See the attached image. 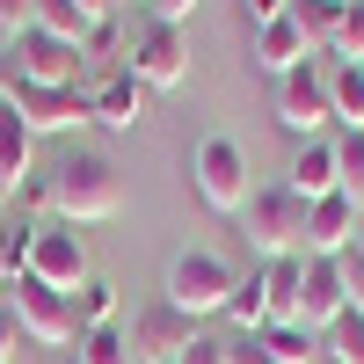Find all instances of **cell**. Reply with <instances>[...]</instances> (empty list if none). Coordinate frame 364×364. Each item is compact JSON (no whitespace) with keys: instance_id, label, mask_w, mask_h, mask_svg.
I'll list each match as a JSON object with an SVG mask.
<instances>
[{"instance_id":"obj_1","label":"cell","mask_w":364,"mask_h":364,"mask_svg":"<svg viewBox=\"0 0 364 364\" xmlns=\"http://www.w3.org/2000/svg\"><path fill=\"white\" fill-rule=\"evenodd\" d=\"M51 219L66 226H102V219H124V168L95 146H80L51 168Z\"/></svg>"},{"instance_id":"obj_12","label":"cell","mask_w":364,"mask_h":364,"mask_svg":"<svg viewBox=\"0 0 364 364\" xmlns=\"http://www.w3.org/2000/svg\"><path fill=\"white\" fill-rule=\"evenodd\" d=\"M15 66H22V80H37V87H80L87 58H80V44L29 29V37H15Z\"/></svg>"},{"instance_id":"obj_25","label":"cell","mask_w":364,"mask_h":364,"mask_svg":"<svg viewBox=\"0 0 364 364\" xmlns=\"http://www.w3.org/2000/svg\"><path fill=\"white\" fill-rule=\"evenodd\" d=\"M73 357H80V364H132V343H124V321H117V328H87V336L73 343Z\"/></svg>"},{"instance_id":"obj_23","label":"cell","mask_w":364,"mask_h":364,"mask_svg":"<svg viewBox=\"0 0 364 364\" xmlns=\"http://www.w3.org/2000/svg\"><path fill=\"white\" fill-rule=\"evenodd\" d=\"M73 314H80V336H87V328H117L124 299H117V284H109V277H87V284L73 291Z\"/></svg>"},{"instance_id":"obj_7","label":"cell","mask_w":364,"mask_h":364,"mask_svg":"<svg viewBox=\"0 0 364 364\" xmlns=\"http://www.w3.org/2000/svg\"><path fill=\"white\" fill-rule=\"evenodd\" d=\"M8 306H15L22 336L37 343V350H73V343H80V314H73L66 291H51V284H37V277H15V284H8Z\"/></svg>"},{"instance_id":"obj_2","label":"cell","mask_w":364,"mask_h":364,"mask_svg":"<svg viewBox=\"0 0 364 364\" xmlns=\"http://www.w3.org/2000/svg\"><path fill=\"white\" fill-rule=\"evenodd\" d=\"M240 240H248V255L277 262V255H299L306 248V197L284 190V182H262V190H248V204L233 211Z\"/></svg>"},{"instance_id":"obj_30","label":"cell","mask_w":364,"mask_h":364,"mask_svg":"<svg viewBox=\"0 0 364 364\" xmlns=\"http://www.w3.org/2000/svg\"><path fill=\"white\" fill-rule=\"evenodd\" d=\"M80 58H117V66H124V15H109V22H95V29H87Z\"/></svg>"},{"instance_id":"obj_17","label":"cell","mask_w":364,"mask_h":364,"mask_svg":"<svg viewBox=\"0 0 364 364\" xmlns=\"http://www.w3.org/2000/svg\"><path fill=\"white\" fill-rule=\"evenodd\" d=\"M29 161H37V132L15 117V102H0V190H22L29 182Z\"/></svg>"},{"instance_id":"obj_26","label":"cell","mask_w":364,"mask_h":364,"mask_svg":"<svg viewBox=\"0 0 364 364\" xmlns=\"http://www.w3.org/2000/svg\"><path fill=\"white\" fill-rule=\"evenodd\" d=\"M328 58H336V66H364V0H343V22H336Z\"/></svg>"},{"instance_id":"obj_40","label":"cell","mask_w":364,"mask_h":364,"mask_svg":"<svg viewBox=\"0 0 364 364\" xmlns=\"http://www.w3.org/2000/svg\"><path fill=\"white\" fill-rule=\"evenodd\" d=\"M80 8L95 15V22H109V15H124V0H80Z\"/></svg>"},{"instance_id":"obj_20","label":"cell","mask_w":364,"mask_h":364,"mask_svg":"<svg viewBox=\"0 0 364 364\" xmlns=\"http://www.w3.org/2000/svg\"><path fill=\"white\" fill-rule=\"evenodd\" d=\"M29 233H37V219H22L15 204H0V291L22 277V262H29Z\"/></svg>"},{"instance_id":"obj_4","label":"cell","mask_w":364,"mask_h":364,"mask_svg":"<svg viewBox=\"0 0 364 364\" xmlns=\"http://www.w3.org/2000/svg\"><path fill=\"white\" fill-rule=\"evenodd\" d=\"M124 73L146 87V95H168V87L190 80V37H182L175 22H154L146 15L132 29V44H124Z\"/></svg>"},{"instance_id":"obj_22","label":"cell","mask_w":364,"mask_h":364,"mask_svg":"<svg viewBox=\"0 0 364 364\" xmlns=\"http://www.w3.org/2000/svg\"><path fill=\"white\" fill-rule=\"evenodd\" d=\"M328 102L343 132H364V66H328Z\"/></svg>"},{"instance_id":"obj_6","label":"cell","mask_w":364,"mask_h":364,"mask_svg":"<svg viewBox=\"0 0 364 364\" xmlns=\"http://www.w3.org/2000/svg\"><path fill=\"white\" fill-rule=\"evenodd\" d=\"M22 277H37L51 291H80L95 269H87V240L66 226V219H37V233H29V262H22Z\"/></svg>"},{"instance_id":"obj_29","label":"cell","mask_w":364,"mask_h":364,"mask_svg":"<svg viewBox=\"0 0 364 364\" xmlns=\"http://www.w3.org/2000/svg\"><path fill=\"white\" fill-rule=\"evenodd\" d=\"M262 343L277 350V364H306V350H314V336H306L299 321H269V328H262Z\"/></svg>"},{"instance_id":"obj_3","label":"cell","mask_w":364,"mask_h":364,"mask_svg":"<svg viewBox=\"0 0 364 364\" xmlns=\"http://www.w3.org/2000/svg\"><path fill=\"white\" fill-rule=\"evenodd\" d=\"M233 284H240V269H233L226 255H211V248H182V255L168 262L161 299H168L175 314H190V321H219L226 299H233Z\"/></svg>"},{"instance_id":"obj_32","label":"cell","mask_w":364,"mask_h":364,"mask_svg":"<svg viewBox=\"0 0 364 364\" xmlns=\"http://www.w3.org/2000/svg\"><path fill=\"white\" fill-rule=\"evenodd\" d=\"M226 364H277V350L262 336H226Z\"/></svg>"},{"instance_id":"obj_39","label":"cell","mask_w":364,"mask_h":364,"mask_svg":"<svg viewBox=\"0 0 364 364\" xmlns=\"http://www.w3.org/2000/svg\"><path fill=\"white\" fill-rule=\"evenodd\" d=\"M15 87H22V66H15V44L0 51V102H15Z\"/></svg>"},{"instance_id":"obj_13","label":"cell","mask_w":364,"mask_h":364,"mask_svg":"<svg viewBox=\"0 0 364 364\" xmlns=\"http://www.w3.org/2000/svg\"><path fill=\"white\" fill-rule=\"evenodd\" d=\"M357 219L364 211L336 190V197H321V204H306V248L299 255H328V262H343L350 248H357Z\"/></svg>"},{"instance_id":"obj_8","label":"cell","mask_w":364,"mask_h":364,"mask_svg":"<svg viewBox=\"0 0 364 364\" xmlns=\"http://www.w3.org/2000/svg\"><path fill=\"white\" fill-rule=\"evenodd\" d=\"M277 124L291 139H328L336 102H328V66H321V58H306V66H291L277 80Z\"/></svg>"},{"instance_id":"obj_14","label":"cell","mask_w":364,"mask_h":364,"mask_svg":"<svg viewBox=\"0 0 364 364\" xmlns=\"http://www.w3.org/2000/svg\"><path fill=\"white\" fill-rule=\"evenodd\" d=\"M284 190H299L306 204H321V197H336L343 190V168H336V139H306L291 154V168H284Z\"/></svg>"},{"instance_id":"obj_15","label":"cell","mask_w":364,"mask_h":364,"mask_svg":"<svg viewBox=\"0 0 364 364\" xmlns=\"http://www.w3.org/2000/svg\"><path fill=\"white\" fill-rule=\"evenodd\" d=\"M87 95H95V124H109V132H132L139 117H146V87H139L124 66H109Z\"/></svg>"},{"instance_id":"obj_34","label":"cell","mask_w":364,"mask_h":364,"mask_svg":"<svg viewBox=\"0 0 364 364\" xmlns=\"http://www.w3.org/2000/svg\"><path fill=\"white\" fill-rule=\"evenodd\" d=\"M29 336H22V321H15V306L0 299V364H15V350H22Z\"/></svg>"},{"instance_id":"obj_42","label":"cell","mask_w":364,"mask_h":364,"mask_svg":"<svg viewBox=\"0 0 364 364\" xmlns=\"http://www.w3.org/2000/svg\"><path fill=\"white\" fill-rule=\"evenodd\" d=\"M139 8H146V0H139Z\"/></svg>"},{"instance_id":"obj_31","label":"cell","mask_w":364,"mask_h":364,"mask_svg":"<svg viewBox=\"0 0 364 364\" xmlns=\"http://www.w3.org/2000/svg\"><path fill=\"white\" fill-rule=\"evenodd\" d=\"M29 29H37V0H0V37H29Z\"/></svg>"},{"instance_id":"obj_11","label":"cell","mask_w":364,"mask_h":364,"mask_svg":"<svg viewBox=\"0 0 364 364\" xmlns=\"http://www.w3.org/2000/svg\"><path fill=\"white\" fill-rule=\"evenodd\" d=\"M350 314V291H343V262H328V255H306V284H299V328L321 343L328 328H336Z\"/></svg>"},{"instance_id":"obj_27","label":"cell","mask_w":364,"mask_h":364,"mask_svg":"<svg viewBox=\"0 0 364 364\" xmlns=\"http://www.w3.org/2000/svg\"><path fill=\"white\" fill-rule=\"evenodd\" d=\"M336 168H343V197L364 211V132H336Z\"/></svg>"},{"instance_id":"obj_36","label":"cell","mask_w":364,"mask_h":364,"mask_svg":"<svg viewBox=\"0 0 364 364\" xmlns=\"http://www.w3.org/2000/svg\"><path fill=\"white\" fill-rule=\"evenodd\" d=\"M343 291H350V314H364V255H343Z\"/></svg>"},{"instance_id":"obj_35","label":"cell","mask_w":364,"mask_h":364,"mask_svg":"<svg viewBox=\"0 0 364 364\" xmlns=\"http://www.w3.org/2000/svg\"><path fill=\"white\" fill-rule=\"evenodd\" d=\"M175 364H226V336H197L190 350H182Z\"/></svg>"},{"instance_id":"obj_21","label":"cell","mask_w":364,"mask_h":364,"mask_svg":"<svg viewBox=\"0 0 364 364\" xmlns=\"http://www.w3.org/2000/svg\"><path fill=\"white\" fill-rule=\"evenodd\" d=\"M291 29L306 37V51H328L336 44V22H343V0H291Z\"/></svg>"},{"instance_id":"obj_9","label":"cell","mask_w":364,"mask_h":364,"mask_svg":"<svg viewBox=\"0 0 364 364\" xmlns=\"http://www.w3.org/2000/svg\"><path fill=\"white\" fill-rule=\"evenodd\" d=\"M124 343H132V364H175L197 343V321L175 314L168 299H146V306L132 314V328H124Z\"/></svg>"},{"instance_id":"obj_5","label":"cell","mask_w":364,"mask_h":364,"mask_svg":"<svg viewBox=\"0 0 364 364\" xmlns=\"http://www.w3.org/2000/svg\"><path fill=\"white\" fill-rule=\"evenodd\" d=\"M190 190H197L211 211H226V219L248 204L255 182H248V154H240V139L211 132V139H197V146H190Z\"/></svg>"},{"instance_id":"obj_33","label":"cell","mask_w":364,"mask_h":364,"mask_svg":"<svg viewBox=\"0 0 364 364\" xmlns=\"http://www.w3.org/2000/svg\"><path fill=\"white\" fill-rule=\"evenodd\" d=\"M8 204H15V211H51V175H29Z\"/></svg>"},{"instance_id":"obj_38","label":"cell","mask_w":364,"mask_h":364,"mask_svg":"<svg viewBox=\"0 0 364 364\" xmlns=\"http://www.w3.org/2000/svg\"><path fill=\"white\" fill-rule=\"evenodd\" d=\"M146 15H154V22H175V29H182V22L197 15V0H146Z\"/></svg>"},{"instance_id":"obj_16","label":"cell","mask_w":364,"mask_h":364,"mask_svg":"<svg viewBox=\"0 0 364 364\" xmlns=\"http://www.w3.org/2000/svg\"><path fill=\"white\" fill-rule=\"evenodd\" d=\"M248 58H255L262 73H277V80H284L291 66H306L314 51H306V37L291 29V15H284V22H262V29H248Z\"/></svg>"},{"instance_id":"obj_28","label":"cell","mask_w":364,"mask_h":364,"mask_svg":"<svg viewBox=\"0 0 364 364\" xmlns=\"http://www.w3.org/2000/svg\"><path fill=\"white\" fill-rule=\"evenodd\" d=\"M321 350L336 357V364H364V314H343V321L321 336Z\"/></svg>"},{"instance_id":"obj_18","label":"cell","mask_w":364,"mask_h":364,"mask_svg":"<svg viewBox=\"0 0 364 364\" xmlns=\"http://www.w3.org/2000/svg\"><path fill=\"white\" fill-rule=\"evenodd\" d=\"M299 284H306V255H277V262H262L269 321H299Z\"/></svg>"},{"instance_id":"obj_41","label":"cell","mask_w":364,"mask_h":364,"mask_svg":"<svg viewBox=\"0 0 364 364\" xmlns=\"http://www.w3.org/2000/svg\"><path fill=\"white\" fill-rule=\"evenodd\" d=\"M357 255H364V219H357Z\"/></svg>"},{"instance_id":"obj_37","label":"cell","mask_w":364,"mask_h":364,"mask_svg":"<svg viewBox=\"0 0 364 364\" xmlns=\"http://www.w3.org/2000/svg\"><path fill=\"white\" fill-rule=\"evenodd\" d=\"M284 8H291V0H240V15H248V29H262V22H284Z\"/></svg>"},{"instance_id":"obj_19","label":"cell","mask_w":364,"mask_h":364,"mask_svg":"<svg viewBox=\"0 0 364 364\" xmlns=\"http://www.w3.org/2000/svg\"><path fill=\"white\" fill-rule=\"evenodd\" d=\"M219 321H233V336H262L269 328V291H262V269H248V277L233 284V299H226V314Z\"/></svg>"},{"instance_id":"obj_10","label":"cell","mask_w":364,"mask_h":364,"mask_svg":"<svg viewBox=\"0 0 364 364\" xmlns=\"http://www.w3.org/2000/svg\"><path fill=\"white\" fill-rule=\"evenodd\" d=\"M15 117L29 132H80V124H95V95H87V87H37V80H22L15 87Z\"/></svg>"},{"instance_id":"obj_24","label":"cell","mask_w":364,"mask_h":364,"mask_svg":"<svg viewBox=\"0 0 364 364\" xmlns=\"http://www.w3.org/2000/svg\"><path fill=\"white\" fill-rule=\"evenodd\" d=\"M37 29H44V37H66V44H87L95 15H87L80 0H37Z\"/></svg>"}]
</instances>
